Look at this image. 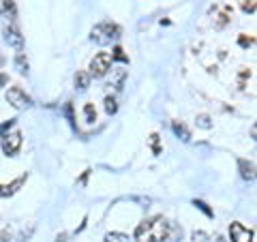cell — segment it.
<instances>
[{"label":"cell","mask_w":257,"mask_h":242,"mask_svg":"<svg viewBox=\"0 0 257 242\" xmlns=\"http://www.w3.org/2000/svg\"><path fill=\"white\" fill-rule=\"evenodd\" d=\"M116 109H118L116 99H114V96H107V99H105V111L111 116V114H116Z\"/></svg>","instance_id":"18"},{"label":"cell","mask_w":257,"mask_h":242,"mask_svg":"<svg viewBox=\"0 0 257 242\" xmlns=\"http://www.w3.org/2000/svg\"><path fill=\"white\" fill-rule=\"evenodd\" d=\"M193 206H197V208H199V210H202V212H206L208 216H212V210H210V208H208V206L204 204V201H199V199H195V201H193Z\"/></svg>","instance_id":"22"},{"label":"cell","mask_w":257,"mask_h":242,"mask_svg":"<svg viewBox=\"0 0 257 242\" xmlns=\"http://www.w3.org/2000/svg\"><path fill=\"white\" fill-rule=\"evenodd\" d=\"M0 15H5V18H15V3L13 0H0Z\"/></svg>","instance_id":"11"},{"label":"cell","mask_w":257,"mask_h":242,"mask_svg":"<svg viewBox=\"0 0 257 242\" xmlns=\"http://www.w3.org/2000/svg\"><path fill=\"white\" fill-rule=\"evenodd\" d=\"M26 178H28V176L24 174V176H20V178H15L11 184H0V197H11L13 193H18V189L24 187Z\"/></svg>","instance_id":"8"},{"label":"cell","mask_w":257,"mask_h":242,"mask_svg":"<svg viewBox=\"0 0 257 242\" xmlns=\"http://www.w3.org/2000/svg\"><path fill=\"white\" fill-rule=\"evenodd\" d=\"M212 242H225V238H223V236H219V233H216V236L212 238Z\"/></svg>","instance_id":"29"},{"label":"cell","mask_w":257,"mask_h":242,"mask_svg":"<svg viewBox=\"0 0 257 242\" xmlns=\"http://www.w3.org/2000/svg\"><path fill=\"white\" fill-rule=\"evenodd\" d=\"M111 60H120V62H128V58H126V56H124V50H122V47H116V50H114V54H111Z\"/></svg>","instance_id":"19"},{"label":"cell","mask_w":257,"mask_h":242,"mask_svg":"<svg viewBox=\"0 0 257 242\" xmlns=\"http://www.w3.org/2000/svg\"><path fill=\"white\" fill-rule=\"evenodd\" d=\"M111 62H114V60H111L109 52H99L90 60V73H88V75H90V77H103L111 69Z\"/></svg>","instance_id":"3"},{"label":"cell","mask_w":257,"mask_h":242,"mask_svg":"<svg viewBox=\"0 0 257 242\" xmlns=\"http://www.w3.org/2000/svg\"><path fill=\"white\" fill-rule=\"evenodd\" d=\"M15 69H18L22 75L28 73V60H26V56H24V52H18V56H15Z\"/></svg>","instance_id":"12"},{"label":"cell","mask_w":257,"mask_h":242,"mask_svg":"<svg viewBox=\"0 0 257 242\" xmlns=\"http://www.w3.org/2000/svg\"><path fill=\"white\" fill-rule=\"evenodd\" d=\"M105 242H131V238L122 231H109L105 236Z\"/></svg>","instance_id":"14"},{"label":"cell","mask_w":257,"mask_h":242,"mask_svg":"<svg viewBox=\"0 0 257 242\" xmlns=\"http://www.w3.org/2000/svg\"><path fill=\"white\" fill-rule=\"evenodd\" d=\"M238 167H240V176H242L244 180H248V182H253L255 180V165L251 163V161H240L238 163Z\"/></svg>","instance_id":"9"},{"label":"cell","mask_w":257,"mask_h":242,"mask_svg":"<svg viewBox=\"0 0 257 242\" xmlns=\"http://www.w3.org/2000/svg\"><path fill=\"white\" fill-rule=\"evenodd\" d=\"M195 123H197L199 129H212V120H210V116H208V114H199Z\"/></svg>","instance_id":"16"},{"label":"cell","mask_w":257,"mask_h":242,"mask_svg":"<svg viewBox=\"0 0 257 242\" xmlns=\"http://www.w3.org/2000/svg\"><path fill=\"white\" fill-rule=\"evenodd\" d=\"M242 11L244 13H255V0H242Z\"/></svg>","instance_id":"21"},{"label":"cell","mask_w":257,"mask_h":242,"mask_svg":"<svg viewBox=\"0 0 257 242\" xmlns=\"http://www.w3.org/2000/svg\"><path fill=\"white\" fill-rule=\"evenodd\" d=\"M174 238H182V229H178V227H174Z\"/></svg>","instance_id":"28"},{"label":"cell","mask_w":257,"mask_h":242,"mask_svg":"<svg viewBox=\"0 0 257 242\" xmlns=\"http://www.w3.org/2000/svg\"><path fill=\"white\" fill-rule=\"evenodd\" d=\"M7 82H9V77H7L5 73H0V86H5Z\"/></svg>","instance_id":"27"},{"label":"cell","mask_w":257,"mask_h":242,"mask_svg":"<svg viewBox=\"0 0 257 242\" xmlns=\"http://www.w3.org/2000/svg\"><path fill=\"white\" fill-rule=\"evenodd\" d=\"M13 127H15V120H9V123H5L3 127H0V135H7V131H11Z\"/></svg>","instance_id":"24"},{"label":"cell","mask_w":257,"mask_h":242,"mask_svg":"<svg viewBox=\"0 0 257 242\" xmlns=\"http://www.w3.org/2000/svg\"><path fill=\"white\" fill-rule=\"evenodd\" d=\"M120 37V28L114 22H101L96 24L90 32V41H94L96 45H109L111 41H116Z\"/></svg>","instance_id":"2"},{"label":"cell","mask_w":257,"mask_h":242,"mask_svg":"<svg viewBox=\"0 0 257 242\" xmlns=\"http://www.w3.org/2000/svg\"><path fill=\"white\" fill-rule=\"evenodd\" d=\"M172 129H174V133L178 135L182 142H189V140H191V133H189V129L184 127L182 123H174V125H172Z\"/></svg>","instance_id":"13"},{"label":"cell","mask_w":257,"mask_h":242,"mask_svg":"<svg viewBox=\"0 0 257 242\" xmlns=\"http://www.w3.org/2000/svg\"><path fill=\"white\" fill-rule=\"evenodd\" d=\"M150 148H152V152H155V155H161V146H159V135H157V133H152V135H150Z\"/></svg>","instance_id":"20"},{"label":"cell","mask_w":257,"mask_h":242,"mask_svg":"<svg viewBox=\"0 0 257 242\" xmlns=\"http://www.w3.org/2000/svg\"><path fill=\"white\" fill-rule=\"evenodd\" d=\"M229 22V18H227V9H225L223 13H219L216 15V20H214V28L216 30H221V28H225V24Z\"/></svg>","instance_id":"17"},{"label":"cell","mask_w":257,"mask_h":242,"mask_svg":"<svg viewBox=\"0 0 257 242\" xmlns=\"http://www.w3.org/2000/svg\"><path fill=\"white\" fill-rule=\"evenodd\" d=\"M238 41H240V45H242V47H246V45H251V43H253V39H246V37H240V39H238Z\"/></svg>","instance_id":"26"},{"label":"cell","mask_w":257,"mask_h":242,"mask_svg":"<svg viewBox=\"0 0 257 242\" xmlns=\"http://www.w3.org/2000/svg\"><path fill=\"white\" fill-rule=\"evenodd\" d=\"M9 240H11V229L7 227V229L0 231V242H9Z\"/></svg>","instance_id":"25"},{"label":"cell","mask_w":257,"mask_h":242,"mask_svg":"<svg viewBox=\"0 0 257 242\" xmlns=\"http://www.w3.org/2000/svg\"><path fill=\"white\" fill-rule=\"evenodd\" d=\"M84 116H86L88 123H94V120H96V109H94L92 103H86V105H84Z\"/></svg>","instance_id":"15"},{"label":"cell","mask_w":257,"mask_h":242,"mask_svg":"<svg viewBox=\"0 0 257 242\" xmlns=\"http://www.w3.org/2000/svg\"><path fill=\"white\" fill-rule=\"evenodd\" d=\"M5 41L9 43L11 47H15L18 52H22V50H24V37L20 35V30H18V28L7 26V28H5Z\"/></svg>","instance_id":"7"},{"label":"cell","mask_w":257,"mask_h":242,"mask_svg":"<svg viewBox=\"0 0 257 242\" xmlns=\"http://www.w3.org/2000/svg\"><path fill=\"white\" fill-rule=\"evenodd\" d=\"M229 236H231V242H253V231L244 227L242 223H231Z\"/></svg>","instance_id":"6"},{"label":"cell","mask_w":257,"mask_h":242,"mask_svg":"<svg viewBox=\"0 0 257 242\" xmlns=\"http://www.w3.org/2000/svg\"><path fill=\"white\" fill-rule=\"evenodd\" d=\"M7 101H9L15 109H28V107L32 105V103H30V96L24 92L20 86H13V88H9V90H7Z\"/></svg>","instance_id":"4"},{"label":"cell","mask_w":257,"mask_h":242,"mask_svg":"<svg viewBox=\"0 0 257 242\" xmlns=\"http://www.w3.org/2000/svg\"><path fill=\"white\" fill-rule=\"evenodd\" d=\"M22 146V133L20 131H11L9 135H3V150L7 157L18 155V150Z\"/></svg>","instance_id":"5"},{"label":"cell","mask_w":257,"mask_h":242,"mask_svg":"<svg viewBox=\"0 0 257 242\" xmlns=\"http://www.w3.org/2000/svg\"><path fill=\"white\" fill-rule=\"evenodd\" d=\"M208 233L206 231H193V242H206Z\"/></svg>","instance_id":"23"},{"label":"cell","mask_w":257,"mask_h":242,"mask_svg":"<svg viewBox=\"0 0 257 242\" xmlns=\"http://www.w3.org/2000/svg\"><path fill=\"white\" fill-rule=\"evenodd\" d=\"M73 82H75L77 90H86V88L90 86V75H88L86 71H77L75 77H73Z\"/></svg>","instance_id":"10"},{"label":"cell","mask_w":257,"mask_h":242,"mask_svg":"<svg viewBox=\"0 0 257 242\" xmlns=\"http://www.w3.org/2000/svg\"><path fill=\"white\" fill-rule=\"evenodd\" d=\"M170 238V223L163 216H152L138 225L135 242H165Z\"/></svg>","instance_id":"1"}]
</instances>
